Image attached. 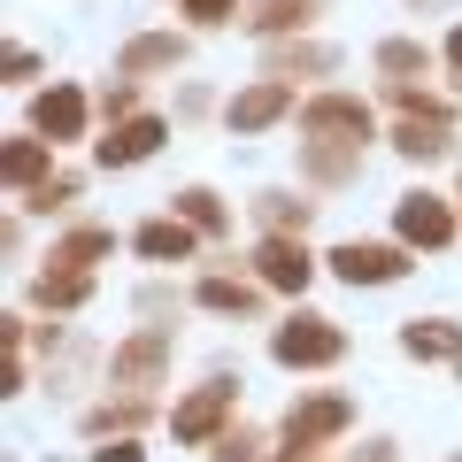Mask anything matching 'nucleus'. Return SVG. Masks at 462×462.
Wrapping results in <instances>:
<instances>
[{"label":"nucleus","mask_w":462,"mask_h":462,"mask_svg":"<svg viewBox=\"0 0 462 462\" xmlns=\"http://www.w3.org/2000/svg\"><path fill=\"white\" fill-rule=\"evenodd\" d=\"M231 409H239V378H208V385H193V393L170 409V431H178L185 447H208L216 431L231 424Z\"/></svg>","instance_id":"423d86ee"},{"label":"nucleus","mask_w":462,"mask_h":462,"mask_svg":"<svg viewBox=\"0 0 462 462\" xmlns=\"http://www.w3.org/2000/svg\"><path fill=\"white\" fill-rule=\"evenodd\" d=\"M270 355H278L285 370H331V363L346 355V331L331 324V316L300 309V316H285V324L270 331Z\"/></svg>","instance_id":"f03ea898"},{"label":"nucleus","mask_w":462,"mask_h":462,"mask_svg":"<svg viewBox=\"0 0 462 462\" xmlns=\"http://www.w3.org/2000/svg\"><path fill=\"white\" fill-rule=\"evenodd\" d=\"M439 54H447V78H455V93H462V23L447 32V47H439Z\"/></svg>","instance_id":"2f4dec72"},{"label":"nucleus","mask_w":462,"mask_h":462,"mask_svg":"<svg viewBox=\"0 0 462 462\" xmlns=\"http://www.w3.org/2000/svg\"><path fill=\"white\" fill-rule=\"evenodd\" d=\"M208 455H216V462H254V455H263V439H254L247 424H224V431L208 439Z\"/></svg>","instance_id":"c85d7f7f"},{"label":"nucleus","mask_w":462,"mask_h":462,"mask_svg":"<svg viewBox=\"0 0 462 462\" xmlns=\"http://www.w3.org/2000/svg\"><path fill=\"white\" fill-rule=\"evenodd\" d=\"M39 78V47H8V85H32Z\"/></svg>","instance_id":"c756f323"},{"label":"nucleus","mask_w":462,"mask_h":462,"mask_svg":"<svg viewBox=\"0 0 462 462\" xmlns=\"http://www.w3.org/2000/svg\"><path fill=\"white\" fill-rule=\"evenodd\" d=\"M170 208H178V216H185V224H193V231H200V239H224V231H231V208H224V200H216V193H208V185H185V193H178V200H170Z\"/></svg>","instance_id":"b1692460"},{"label":"nucleus","mask_w":462,"mask_h":462,"mask_svg":"<svg viewBox=\"0 0 462 462\" xmlns=\"http://www.w3.org/2000/svg\"><path fill=\"white\" fill-rule=\"evenodd\" d=\"M339 69V47H324V39H263V78H331Z\"/></svg>","instance_id":"ddd939ff"},{"label":"nucleus","mask_w":462,"mask_h":462,"mask_svg":"<svg viewBox=\"0 0 462 462\" xmlns=\"http://www.w3.org/2000/svg\"><path fill=\"white\" fill-rule=\"evenodd\" d=\"M93 462H147V447H132V439H108V447H93Z\"/></svg>","instance_id":"7c9ffc66"},{"label":"nucleus","mask_w":462,"mask_h":462,"mask_svg":"<svg viewBox=\"0 0 462 462\" xmlns=\"http://www.w3.org/2000/svg\"><path fill=\"white\" fill-rule=\"evenodd\" d=\"M116 254V231L108 224H69L62 239L47 247V263H62V270H93V263H108Z\"/></svg>","instance_id":"aec40b11"},{"label":"nucleus","mask_w":462,"mask_h":462,"mask_svg":"<svg viewBox=\"0 0 462 462\" xmlns=\"http://www.w3.org/2000/svg\"><path fill=\"white\" fill-rule=\"evenodd\" d=\"M254 278H263L270 293H309V278H316V254L300 247L293 231H263V247H254Z\"/></svg>","instance_id":"9d476101"},{"label":"nucleus","mask_w":462,"mask_h":462,"mask_svg":"<svg viewBox=\"0 0 462 462\" xmlns=\"http://www.w3.org/2000/svg\"><path fill=\"white\" fill-rule=\"evenodd\" d=\"M239 8H247V0H178L185 32H224V23H239Z\"/></svg>","instance_id":"bb28decb"},{"label":"nucleus","mask_w":462,"mask_h":462,"mask_svg":"<svg viewBox=\"0 0 462 462\" xmlns=\"http://www.w3.org/2000/svg\"><path fill=\"white\" fill-rule=\"evenodd\" d=\"M346 424H355V401H346V393H316V401H300V409L285 416V455L316 462V447L339 439Z\"/></svg>","instance_id":"6e6552de"},{"label":"nucleus","mask_w":462,"mask_h":462,"mask_svg":"<svg viewBox=\"0 0 462 462\" xmlns=\"http://www.w3.org/2000/svg\"><path fill=\"white\" fill-rule=\"evenodd\" d=\"M132 247H139V263H193V254H200V231L170 208V216H147V224L132 231Z\"/></svg>","instance_id":"dca6fc26"},{"label":"nucleus","mask_w":462,"mask_h":462,"mask_svg":"<svg viewBox=\"0 0 462 462\" xmlns=\"http://www.w3.org/2000/svg\"><path fill=\"white\" fill-rule=\"evenodd\" d=\"M455 231H462V216L447 208V193H431V185H409V193L393 200V239H401V247L447 254V247H455Z\"/></svg>","instance_id":"f257e3e1"},{"label":"nucleus","mask_w":462,"mask_h":462,"mask_svg":"<svg viewBox=\"0 0 462 462\" xmlns=\"http://www.w3.org/2000/svg\"><path fill=\"white\" fill-rule=\"evenodd\" d=\"M393 154L401 162H447V154H455V124H439V116H401Z\"/></svg>","instance_id":"f3484780"},{"label":"nucleus","mask_w":462,"mask_h":462,"mask_svg":"<svg viewBox=\"0 0 462 462\" xmlns=\"http://www.w3.org/2000/svg\"><path fill=\"white\" fill-rule=\"evenodd\" d=\"M324 270L339 285H393V278L416 270V247H401V239H339L324 254Z\"/></svg>","instance_id":"7ed1b4c3"},{"label":"nucleus","mask_w":462,"mask_h":462,"mask_svg":"<svg viewBox=\"0 0 462 462\" xmlns=\"http://www.w3.org/2000/svg\"><path fill=\"white\" fill-rule=\"evenodd\" d=\"M263 293H270L263 278H231V270H208V278L193 285V300H200V309H216V316H254V309H263Z\"/></svg>","instance_id":"a211bd4d"},{"label":"nucleus","mask_w":462,"mask_h":462,"mask_svg":"<svg viewBox=\"0 0 462 462\" xmlns=\"http://www.w3.org/2000/svg\"><path fill=\"white\" fill-rule=\"evenodd\" d=\"M32 300H39V309H85V300H93V270H62V263H47V270H39V278H32Z\"/></svg>","instance_id":"412c9836"},{"label":"nucleus","mask_w":462,"mask_h":462,"mask_svg":"<svg viewBox=\"0 0 462 462\" xmlns=\"http://www.w3.org/2000/svg\"><path fill=\"white\" fill-rule=\"evenodd\" d=\"M78 193H85V178L54 170L47 185H32V193H23V208H32V216H69V208H78Z\"/></svg>","instance_id":"a878e982"},{"label":"nucleus","mask_w":462,"mask_h":462,"mask_svg":"<svg viewBox=\"0 0 462 462\" xmlns=\"http://www.w3.org/2000/svg\"><path fill=\"white\" fill-rule=\"evenodd\" d=\"M324 8H331V0H247L239 32H254V39H300Z\"/></svg>","instance_id":"2eb2a0df"},{"label":"nucleus","mask_w":462,"mask_h":462,"mask_svg":"<svg viewBox=\"0 0 462 462\" xmlns=\"http://www.w3.org/2000/svg\"><path fill=\"white\" fill-rule=\"evenodd\" d=\"M300 178L316 193H339V185L363 178V147L355 139H300Z\"/></svg>","instance_id":"4468645a"},{"label":"nucleus","mask_w":462,"mask_h":462,"mask_svg":"<svg viewBox=\"0 0 462 462\" xmlns=\"http://www.w3.org/2000/svg\"><path fill=\"white\" fill-rule=\"evenodd\" d=\"M254 224L263 231H309L316 224V200H300V193H254Z\"/></svg>","instance_id":"5701e85b"},{"label":"nucleus","mask_w":462,"mask_h":462,"mask_svg":"<svg viewBox=\"0 0 462 462\" xmlns=\"http://www.w3.org/2000/svg\"><path fill=\"white\" fill-rule=\"evenodd\" d=\"M401 355H416V363H439V355H462V331L447 324V316H416V324H401Z\"/></svg>","instance_id":"4be33fe9"},{"label":"nucleus","mask_w":462,"mask_h":462,"mask_svg":"<svg viewBox=\"0 0 462 462\" xmlns=\"http://www.w3.org/2000/svg\"><path fill=\"white\" fill-rule=\"evenodd\" d=\"M293 124H300V139H355V147L378 139V116H370L363 93H309Z\"/></svg>","instance_id":"20e7f679"},{"label":"nucleus","mask_w":462,"mask_h":462,"mask_svg":"<svg viewBox=\"0 0 462 462\" xmlns=\"http://www.w3.org/2000/svg\"><path fill=\"white\" fill-rule=\"evenodd\" d=\"M185 54H193L185 32H139L116 47V78H162V69H185Z\"/></svg>","instance_id":"f8f14e48"},{"label":"nucleus","mask_w":462,"mask_h":462,"mask_svg":"<svg viewBox=\"0 0 462 462\" xmlns=\"http://www.w3.org/2000/svg\"><path fill=\"white\" fill-rule=\"evenodd\" d=\"M378 78H431V47H424V39H409V32L378 39Z\"/></svg>","instance_id":"393cba45"},{"label":"nucleus","mask_w":462,"mask_h":462,"mask_svg":"<svg viewBox=\"0 0 462 462\" xmlns=\"http://www.w3.org/2000/svg\"><path fill=\"white\" fill-rule=\"evenodd\" d=\"M93 116H100V108H93V93H85V85H47V93L32 100V132L54 139V147H78Z\"/></svg>","instance_id":"1a4fd4ad"},{"label":"nucleus","mask_w":462,"mask_h":462,"mask_svg":"<svg viewBox=\"0 0 462 462\" xmlns=\"http://www.w3.org/2000/svg\"><path fill=\"white\" fill-rule=\"evenodd\" d=\"M93 108H100V116H108V124H132V116H147V108H139V78H116V85H108V93H100V100H93Z\"/></svg>","instance_id":"cd10ccee"},{"label":"nucleus","mask_w":462,"mask_h":462,"mask_svg":"<svg viewBox=\"0 0 462 462\" xmlns=\"http://www.w3.org/2000/svg\"><path fill=\"white\" fill-rule=\"evenodd\" d=\"M0 170H8V193H32V185H47V178H54V139H39V132L8 139Z\"/></svg>","instance_id":"6ab92c4d"},{"label":"nucleus","mask_w":462,"mask_h":462,"mask_svg":"<svg viewBox=\"0 0 462 462\" xmlns=\"http://www.w3.org/2000/svg\"><path fill=\"white\" fill-rule=\"evenodd\" d=\"M170 355H178V331H170V324H139L132 339L108 355V378L124 385V393H147V385L170 370Z\"/></svg>","instance_id":"39448f33"},{"label":"nucleus","mask_w":462,"mask_h":462,"mask_svg":"<svg viewBox=\"0 0 462 462\" xmlns=\"http://www.w3.org/2000/svg\"><path fill=\"white\" fill-rule=\"evenodd\" d=\"M162 139H170V116H132V124H108V139H93V162L100 170H132V162H147Z\"/></svg>","instance_id":"9b49d317"},{"label":"nucleus","mask_w":462,"mask_h":462,"mask_svg":"<svg viewBox=\"0 0 462 462\" xmlns=\"http://www.w3.org/2000/svg\"><path fill=\"white\" fill-rule=\"evenodd\" d=\"M285 116H300V100H293V78H254V85H239V93L224 100V124H231L239 139L270 132V124H285Z\"/></svg>","instance_id":"0eeeda50"}]
</instances>
